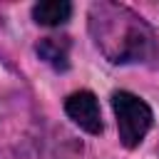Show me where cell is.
I'll return each mask as SVG.
<instances>
[{
    "mask_svg": "<svg viewBox=\"0 0 159 159\" xmlns=\"http://www.w3.org/2000/svg\"><path fill=\"white\" fill-rule=\"evenodd\" d=\"M89 32L99 52L114 65H157V35L137 12L117 2H94L89 7Z\"/></svg>",
    "mask_w": 159,
    "mask_h": 159,
    "instance_id": "6da1fadb",
    "label": "cell"
},
{
    "mask_svg": "<svg viewBox=\"0 0 159 159\" xmlns=\"http://www.w3.org/2000/svg\"><path fill=\"white\" fill-rule=\"evenodd\" d=\"M112 109H114V117H117L119 142L127 149L139 147L142 139L147 137V132L154 124L152 107L142 97H137L127 89H117V92H112Z\"/></svg>",
    "mask_w": 159,
    "mask_h": 159,
    "instance_id": "7a4b0ae2",
    "label": "cell"
},
{
    "mask_svg": "<svg viewBox=\"0 0 159 159\" xmlns=\"http://www.w3.org/2000/svg\"><path fill=\"white\" fill-rule=\"evenodd\" d=\"M65 112H67V117H70L80 129H84L87 134H102L104 124H102L99 102H97V97H94L89 89L72 92V94L65 99Z\"/></svg>",
    "mask_w": 159,
    "mask_h": 159,
    "instance_id": "3957f363",
    "label": "cell"
},
{
    "mask_svg": "<svg viewBox=\"0 0 159 159\" xmlns=\"http://www.w3.org/2000/svg\"><path fill=\"white\" fill-rule=\"evenodd\" d=\"M40 60H45L50 67L65 72L70 67V37H42L35 45Z\"/></svg>",
    "mask_w": 159,
    "mask_h": 159,
    "instance_id": "277c9868",
    "label": "cell"
},
{
    "mask_svg": "<svg viewBox=\"0 0 159 159\" xmlns=\"http://www.w3.org/2000/svg\"><path fill=\"white\" fill-rule=\"evenodd\" d=\"M72 15V5L67 0H42L32 7V17L37 25H45V27H57V25H65Z\"/></svg>",
    "mask_w": 159,
    "mask_h": 159,
    "instance_id": "5b68a950",
    "label": "cell"
}]
</instances>
